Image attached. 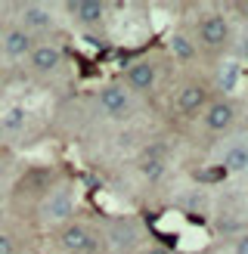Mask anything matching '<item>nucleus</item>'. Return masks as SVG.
<instances>
[{"instance_id": "nucleus-1", "label": "nucleus", "mask_w": 248, "mask_h": 254, "mask_svg": "<svg viewBox=\"0 0 248 254\" xmlns=\"http://www.w3.org/2000/svg\"><path fill=\"white\" fill-rule=\"evenodd\" d=\"M74 201H78V192H74L71 183H59L41 198L37 205V217L47 226H65L74 214Z\"/></svg>"}, {"instance_id": "nucleus-2", "label": "nucleus", "mask_w": 248, "mask_h": 254, "mask_svg": "<svg viewBox=\"0 0 248 254\" xmlns=\"http://www.w3.org/2000/svg\"><path fill=\"white\" fill-rule=\"evenodd\" d=\"M103 245L112 254H133L136 245H140V226H136L130 217H115L106 223L103 233Z\"/></svg>"}, {"instance_id": "nucleus-3", "label": "nucleus", "mask_w": 248, "mask_h": 254, "mask_svg": "<svg viewBox=\"0 0 248 254\" xmlns=\"http://www.w3.org/2000/svg\"><path fill=\"white\" fill-rule=\"evenodd\" d=\"M59 245H62V251H65V254H96L99 248H103L99 236L90 230V226L74 223V220H68L59 230Z\"/></svg>"}, {"instance_id": "nucleus-4", "label": "nucleus", "mask_w": 248, "mask_h": 254, "mask_svg": "<svg viewBox=\"0 0 248 254\" xmlns=\"http://www.w3.org/2000/svg\"><path fill=\"white\" fill-rule=\"evenodd\" d=\"M130 106H133V96L124 84H106L103 90L96 93V109H99V115H106V118L127 115Z\"/></svg>"}, {"instance_id": "nucleus-5", "label": "nucleus", "mask_w": 248, "mask_h": 254, "mask_svg": "<svg viewBox=\"0 0 248 254\" xmlns=\"http://www.w3.org/2000/svg\"><path fill=\"white\" fill-rule=\"evenodd\" d=\"M19 28H25L34 41H37V34H47V31H53V25H56V16H53V9H50L47 3H22L19 6Z\"/></svg>"}, {"instance_id": "nucleus-6", "label": "nucleus", "mask_w": 248, "mask_h": 254, "mask_svg": "<svg viewBox=\"0 0 248 254\" xmlns=\"http://www.w3.org/2000/svg\"><path fill=\"white\" fill-rule=\"evenodd\" d=\"M198 44L205 50H223L230 44V19L223 12H208L198 22Z\"/></svg>"}, {"instance_id": "nucleus-7", "label": "nucleus", "mask_w": 248, "mask_h": 254, "mask_svg": "<svg viewBox=\"0 0 248 254\" xmlns=\"http://www.w3.org/2000/svg\"><path fill=\"white\" fill-rule=\"evenodd\" d=\"M34 47V37L19 28V25H6L3 31H0V56H3L6 62H19V59H28Z\"/></svg>"}, {"instance_id": "nucleus-8", "label": "nucleus", "mask_w": 248, "mask_h": 254, "mask_svg": "<svg viewBox=\"0 0 248 254\" xmlns=\"http://www.w3.org/2000/svg\"><path fill=\"white\" fill-rule=\"evenodd\" d=\"M62 59H65L62 44H56V41H34L31 53H28V65L37 74H53V71H59Z\"/></svg>"}, {"instance_id": "nucleus-9", "label": "nucleus", "mask_w": 248, "mask_h": 254, "mask_svg": "<svg viewBox=\"0 0 248 254\" xmlns=\"http://www.w3.org/2000/svg\"><path fill=\"white\" fill-rule=\"evenodd\" d=\"M202 124L208 133H227L233 130L236 124V106L230 99H214V103L205 106V115H202Z\"/></svg>"}, {"instance_id": "nucleus-10", "label": "nucleus", "mask_w": 248, "mask_h": 254, "mask_svg": "<svg viewBox=\"0 0 248 254\" xmlns=\"http://www.w3.org/2000/svg\"><path fill=\"white\" fill-rule=\"evenodd\" d=\"M220 164L230 174H248V136H230L220 149Z\"/></svg>"}, {"instance_id": "nucleus-11", "label": "nucleus", "mask_w": 248, "mask_h": 254, "mask_svg": "<svg viewBox=\"0 0 248 254\" xmlns=\"http://www.w3.org/2000/svg\"><path fill=\"white\" fill-rule=\"evenodd\" d=\"M127 90H136V93H149L155 87V81H158V71H155V65L149 59H140V62H133V65H127Z\"/></svg>"}, {"instance_id": "nucleus-12", "label": "nucleus", "mask_w": 248, "mask_h": 254, "mask_svg": "<svg viewBox=\"0 0 248 254\" xmlns=\"http://www.w3.org/2000/svg\"><path fill=\"white\" fill-rule=\"evenodd\" d=\"M68 12L84 28H99L106 22V3H99V0H78V3L68 6Z\"/></svg>"}, {"instance_id": "nucleus-13", "label": "nucleus", "mask_w": 248, "mask_h": 254, "mask_svg": "<svg viewBox=\"0 0 248 254\" xmlns=\"http://www.w3.org/2000/svg\"><path fill=\"white\" fill-rule=\"evenodd\" d=\"M174 103H177V112H183V115H195L198 109L208 106V90L202 84H186V87H180Z\"/></svg>"}, {"instance_id": "nucleus-14", "label": "nucleus", "mask_w": 248, "mask_h": 254, "mask_svg": "<svg viewBox=\"0 0 248 254\" xmlns=\"http://www.w3.org/2000/svg\"><path fill=\"white\" fill-rule=\"evenodd\" d=\"M165 171H168V161H165V155H161V149H146L143 155H140V174H143V180L158 183L161 177H165Z\"/></svg>"}, {"instance_id": "nucleus-15", "label": "nucleus", "mask_w": 248, "mask_h": 254, "mask_svg": "<svg viewBox=\"0 0 248 254\" xmlns=\"http://www.w3.org/2000/svg\"><path fill=\"white\" fill-rule=\"evenodd\" d=\"M168 44H171V53L177 56V59H192V56L198 53V47H195V41H192L189 34H183V31H174Z\"/></svg>"}, {"instance_id": "nucleus-16", "label": "nucleus", "mask_w": 248, "mask_h": 254, "mask_svg": "<svg viewBox=\"0 0 248 254\" xmlns=\"http://www.w3.org/2000/svg\"><path fill=\"white\" fill-rule=\"evenodd\" d=\"M0 254H16V242H12V236L0 230Z\"/></svg>"}, {"instance_id": "nucleus-17", "label": "nucleus", "mask_w": 248, "mask_h": 254, "mask_svg": "<svg viewBox=\"0 0 248 254\" xmlns=\"http://www.w3.org/2000/svg\"><path fill=\"white\" fill-rule=\"evenodd\" d=\"M3 121H6V124H3V127H6V130H19V121H22V112H19V109H16V112H9V115H6Z\"/></svg>"}, {"instance_id": "nucleus-18", "label": "nucleus", "mask_w": 248, "mask_h": 254, "mask_svg": "<svg viewBox=\"0 0 248 254\" xmlns=\"http://www.w3.org/2000/svg\"><path fill=\"white\" fill-rule=\"evenodd\" d=\"M233 254H248V236H239V239H236Z\"/></svg>"}, {"instance_id": "nucleus-19", "label": "nucleus", "mask_w": 248, "mask_h": 254, "mask_svg": "<svg viewBox=\"0 0 248 254\" xmlns=\"http://www.w3.org/2000/svg\"><path fill=\"white\" fill-rule=\"evenodd\" d=\"M239 56H242V59L248 62V31H245V34L239 37Z\"/></svg>"}, {"instance_id": "nucleus-20", "label": "nucleus", "mask_w": 248, "mask_h": 254, "mask_svg": "<svg viewBox=\"0 0 248 254\" xmlns=\"http://www.w3.org/2000/svg\"><path fill=\"white\" fill-rule=\"evenodd\" d=\"M140 254H171L168 248H161V245H149V248H143Z\"/></svg>"}, {"instance_id": "nucleus-21", "label": "nucleus", "mask_w": 248, "mask_h": 254, "mask_svg": "<svg viewBox=\"0 0 248 254\" xmlns=\"http://www.w3.org/2000/svg\"><path fill=\"white\" fill-rule=\"evenodd\" d=\"M242 9H245V12H248V3H245V6H242Z\"/></svg>"}]
</instances>
